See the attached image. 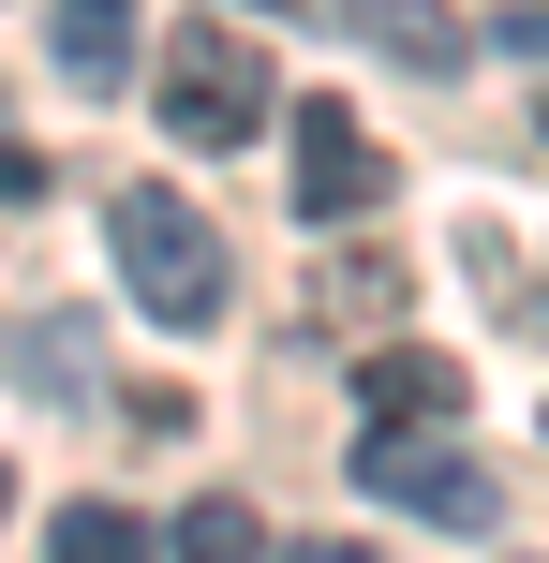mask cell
Here are the masks:
<instances>
[{"instance_id":"obj_9","label":"cell","mask_w":549,"mask_h":563,"mask_svg":"<svg viewBox=\"0 0 549 563\" xmlns=\"http://www.w3.org/2000/svg\"><path fill=\"white\" fill-rule=\"evenodd\" d=\"M45 563H149V519H134V505H75V519L45 534Z\"/></svg>"},{"instance_id":"obj_7","label":"cell","mask_w":549,"mask_h":563,"mask_svg":"<svg viewBox=\"0 0 549 563\" xmlns=\"http://www.w3.org/2000/svg\"><path fill=\"white\" fill-rule=\"evenodd\" d=\"M402 282H416L402 253H372V238H342V253L312 267V311H327V327H356V341H372L386 311H402Z\"/></svg>"},{"instance_id":"obj_15","label":"cell","mask_w":549,"mask_h":563,"mask_svg":"<svg viewBox=\"0 0 549 563\" xmlns=\"http://www.w3.org/2000/svg\"><path fill=\"white\" fill-rule=\"evenodd\" d=\"M0 505H15V475H0Z\"/></svg>"},{"instance_id":"obj_2","label":"cell","mask_w":549,"mask_h":563,"mask_svg":"<svg viewBox=\"0 0 549 563\" xmlns=\"http://www.w3.org/2000/svg\"><path fill=\"white\" fill-rule=\"evenodd\" d=\"M149 119H164L178 148H253V134H267V45L194 30V45L164 59V89H149Z\"/></svg>"},{"instance_id":"obj_8","label":"cell","mask_w":549,"mask_h":563,"mask_svg":"<svg viewBox=\"0 0 549 563\" xmlns=\"http://www.w3.org/2000/svg\"><path fill=\"white\" fill-rule=\"evenodd\" d=\"M59 75H75V89L134 75V0H59Z\"/></svg>"},{"instance_id":"obj_5","label":"cell","mask_w":549,"mask_h":563,"mask_svg":"<svg viewBox=\"0 0 549 563\" xmlns=\"http://www.w3.org/2000/svg\"><path fill=\"white\" fill-rule=\"evenodd\" d=\"M356 400H372V430H446V416H461V356H431V341H372Z\"/></svg>"},{"instance_id":"obj_10","label":"cell","mask_w":549,"mask_h":563,"mask_svg":"<svg viewBox=\"0 0 549 563\" xmlns=\"http://www.w3.org/2000/svg\"><path fill=\"white\" fill-rule=\"evenodd\" d=\"M164 549H178V563H267V519H253V505H194Z\"/></svg>"},{"instance_id":"obj_13","label":"cell","mask_w":549,"mask_h":563,"mask_svg":"<svg viewBox=\"0 0 549 563\" xmlns=\"http://www.w3.org/2000/svg\"><path fill=\"white\" fill-rule=\"evenodd\" d=\"M491 45H520V59H535V75H549V0H520V15H505V30H491Z\"/></svg>"},{"instance_id":"obj_4","label":"cell","mask_w":549,"mask_h":563,"mask_svg":"<svg viewBox=\"0 0 549 563\" xmlns=\"http://www.w3.org/2000/svg\"><path fill=\"white\" fill-rule=\"evenodd\" d=\"M386 178L402 164H386V134L356 104H297V208H312V223H372Z\"/></svg>"},{"instance_id":"obj_3","label":"cell","mask_w":549,"mask_h":563,"mask_svg":"<svg viewBox=\"0 0 549 563\" xmlns=\"http://www.w3.org/2000/svg\"><path fill=\"white\" fill-rule=\"evenodd\" d=\"M356 489L402 505V519H446V534L491 519V460H475L461 430H372V445H356Z\"/></svg>"},{"instance_id":"obj_14","label":"cell","mask_w":549,"mask_h":563,"mask_svg":"<svg viewBox=\"0 0 549 563\" xmlns=\"http://www.w3.org/2000/svg\"><path fill=\"white\" fill-rule=\"evenodd\" d=\"M283 563H372V549H283Z\"/></svg>"},{"instance_id":"obj_6","label":"cell","mask_w":549,"mask_h":563,"mask_svg":"<svg viewBox=\"0 0 549 563\" xmlns=\"http://www.w3.org/2000/svg\"><path fill=\"white\" fill-rule=\"evenodd\" d=\"M342 15L372 30V45L402 59V75H461V59H475V30L446 15V0H342Z\"/></svg>"},{"instance_id":"obj_12","label":"cell","mask_w":549,"mask_h":563,"mask_svg":"<svg viewBox=\"0 0 549 563\" xmlns=\"http://www.w3.org/2000/svg\"><path fill=\"white\" fill-rule=\"evenodd\" d=\"M30 194H45V148H15V134H0V208H30Z\"/></svg>"},{"instance_id":"obj_1","label":"cell","mask_w":549,"mask_h":563,"mask_svg":"<svg viewBox=\"0 0 549 563\" xmlns=\"http://www.w3.org/2000/svg\"><path fill=\"white\" fill-rule=\"evenodd\" d=\"M105 238H119V282H134L149 327H208V311H223V238H208L178 194H119Z\"/></svg>"},{"instance_id":"obj_11","label":"cell","mask_w":549,"mask_h":563,"mask_svg":"<svg viewBox=\"0 0 549 563\" xmlns=\"http://www.w3.org/2000/svg\"><path fill=\"white\" fill-rule=\"evenodd\" d=\"M15 371H30V386H89V371H105V341H89V327H30Z\"/></svg>"}]
</instances>
